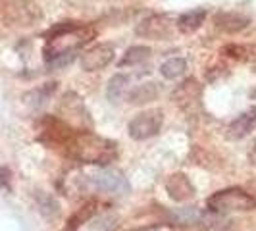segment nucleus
Masks as SVG:
<instances>
[{
    "mask_svg": "<svg viewBox=\"0 0 256 231\" xmlns=\"http://www.w3.org/2000/svg\"><path fill=\"white\" fill-rule=\"evenodd\" d=\"M68 141H70V152L79 162L106 166L118 156L114 142L104 139V137H98L90 131H81L77 135L72 133Z\"/></svg>",
    "mask_w": 256,
    "mask_h": 231,
    "instance_id": "1",
    "label": "nucleus"
},
{
    "mask_svg": "<svg viewBox=\"0 0 256 231\" xmlns=\"http://www.w3.org/2000/svg\"><path fill=\"white\" fill-rule=\"evenodd\" d=\"M94 35V31L89 27L66 24L52 31L50 38L44 46V58L50 64L62 56H74L81 46H85Z\"/></svg>",
    "mask_w": 256,
    "mask_h": 231,
    "instance_id": "2",
    "label": "nucleus"
},
{
    "mask_svg": "<svg viewBox=\"0 0 256 231\" xmlns=\"http://www.w3.org/2000/svg\"><path fill=\"white\" fill-rule=\"evenodd\" d=\"M208 208L212 212H246V210H254L256 208V198L250 196L248 192H244L243 189H224V191L214 192L208 198Z\"/></svg>",
    "mask_w": 256,
    "mask_h": 231,
    "instance_id": "3",
    "label": "nucleus"
},
{
    "mask_svg": "<svg viewBox=\"0 0 256 231\" xmlns=\"http://www.w3.org/2000/svg\"><path fill=\"white\" fill-rule=\"evenodd\" d=\"M162 124H164V114L160 110L141 112L129 122V135L137 141L148 139V137H154V135L160 133Z\"/></svg>",
    "mask_w": 256,
    "mask_h": 231,
    "instance_id": "4",
    "label": "nucleus"
},
{
    "mask_svg": "<svg viewBox=\"0 0 256 231\" xmlns=\"http://www.w3.org/2000/svg\"><path fill=\"white\" fill-rule=\"evenodd\" d=\"M89 183L102 192H112V194H126L129 191V183L124 178V174L116 172V170H94L87 176Z\"/></svg>",
    "mask_w": 256,
    "mask_h": 231,
    "instance_id": "5",
    "label": "nucleus"
},
{
    "mask_svg": "<svg viewBox=\"0 0 256 231\" xmlns=\"http://www.w3.org/2000/svg\"><path fill=\"white\" fill-rule=\"evenodd\" d=\"M114 60V46L112 44H96L81 56V68L85 72H98Z\"/></svg>",
    "mask_w": 256,
    "mask_h": 231,
    "instance_id": "6",
    "label": "nucleus"
},
{
    "mask_svg": "<svg viewBox=\"0 0 256 231\" xmlns=\"http://www.w3.org/2000/svg\"><path fill=\"white\" fill-rule=\"evenodd\" d=\"M137 35L154 40H162V38L172 37V24L168 16H150L146 20H142L137 27Z\"/></svg>",
    "mask_w": 256,
    "mask_h": 231,
    "instance_id": "7",
    "label": "nucleus"
},
{
    "mask_svg": "<svg viewBox=\"0 0 256 231\" xmlns=\"http://www.w3.org/2000/svg\"><path fill=\"white\" fill-rule=\"evenodd\" d=\"M166 189L170 192V196L174 200H189L192 194H194V189H192L191 181L187 176L183 174H174L170 176V180L166 181Z\"/></svg>",
    "mask_w": 256,
    "mask_h": 231,
    "instance_id": "8",
    "label": "nucleus"
},
{
    "mask_svg": "<svg viewBox=\"0 0 256 231\" xmlns=\"http://www.w3.org/2000/svg\"><path fill=\"white\" fill-rule=\"evenodd\" d=\"M256 129V108L248 110L241 114L235 122H231L230 126V137L233 139H241V137H246L248 133H252Z\"/></svg>",
    "mask_w": 256,
    "mask_h": 231,
    "instance_id": "9",
    "label": "nucleus"
},
{
    "mask_svg": "<svg viewBox=\"0 0 256 231\" xmlns=\"http://www.w3.org/2000/svg\"><path fill=\"white\" fill-rule=\"evenodd\" d=\"M158 94H160V87H158V83L152 81V83L137 85V87L128 94V98L131 104H146V102H150V100H154V98H158Z\"/></svg>",
    "mask_w": 256,
    "mask_h": 231,
    "instance_id": "10",
    "label": "nucleus"
},
{
    "mask_svg": "<svg viewBox=\"0 0 256 231\" xmlns=\"http://www.w3.org/2000/svg\"><path fill=\"white\" fill-rule=\"evenodd\" d=\"M206 12L204 10H189V12L181 14L178 18V29L183 33H192L204 24Z\"/></svg>",
    "mask_w": 256,
    "mask_h": 231,
    "instance_id": "11",
    "label": "nucleus"
},
{
    "mask_svg": "<svg viewBox=\"0 0 256 231\" xmlns=\"http://www.w3.org/2000/svg\"><path fill=\"white\" fill-rule=\"evenodd\" d=\"M148 56H150V48H148V46H131V48L126 52V56L122 58L120 66H122V68H126V66H139V64H142V62H146Z\"/></svg>",
    "mask_w": 256,
    "mask_h": 231,
    "instance_id": "12",
    "label": "nucleus"
},
{
    "mask_svg": "<svg viewBox=\"0 0 256 231\" xmlns=\"http://www.w3.org/2000/svg\"><path fill=\"white\" fill-rule=\"evenodd\" d=\"M129 79L128 76H122V74H118L110 79V83H108V98L116 102V100H120L124 94H126V90L129 87Z\"/></svg>",
    "mask_w": 256,
    "mask_h": 231,
    "instance_id": "13",
    "label": "nucleus"
},
{
    "mask_svg": "<svg viewBox=\"0 0 256 231\" xmlns=\"http://www.w3.org/2000/svg\"><path fill=\"white\" fill-rule=\"evenodd\" d=\"M185 72H187V62L183 58H172V60H166L160 66V74L166 79H178Z\"/></svg>",
    "mask_w": 256,
    "mask_h": 231,
    "instance_id": "14",
    "label": "nucleus"
}]
</instances>
